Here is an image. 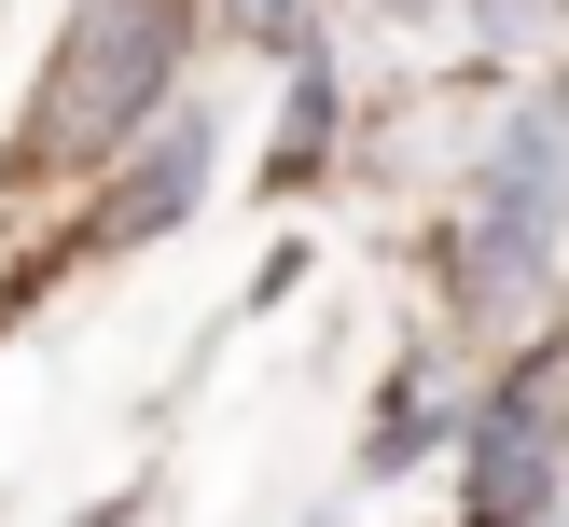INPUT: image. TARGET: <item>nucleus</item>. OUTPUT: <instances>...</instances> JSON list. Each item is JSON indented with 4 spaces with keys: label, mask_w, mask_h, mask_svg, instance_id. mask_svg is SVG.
<instances>
[{
    "label": "nucleus",
    "mask_w": 569,
    "mask_h": 527,
    "mask_svg": "<svg viewBox=\"0 0 569 527\" xmlns=\"http://www.w3.org/2000/svg\"><path fill=\"white\" fill-rule=\"evenodd\" d=\"M181 42H194V0H83V14L56 28L42 83H28L14 166H28V181H56V166H111V153L167 111Z\"/></svg>",
    "instance_id": "1"
},
{
    "label": "nucleus",
    "mask_w": 569,
    "mask_h": 527,
    "mask_svg": "<svg viewBox=\"0 0 569 527\" xmlns=\"http://www.w3.org/2000/svg\"><path fill=\"white\" fill-rule=\"evenodd\" d=\"M556 250H569V98H528L515 125H500L487 181H472L459 236H445V277H459V305L487 333H515L528 292L556 277Z\"/></svg>",
    "instance_id": "2"
},
{
    "label": "nucleus",
    "mask_w": 569,
    "mask_h": 527,
    "mask_svg": "<svg viewBox=\"0 0 569 527\" xmlns=\"http://www.w3.org/2000/svg\"><path fill=\"white\" fill-rule=\"evenodd\" d=\"M459 458H472V527H528L556 499V472H569V361H515L472 403Z\"/></svg>",
    "instance_id": "3"
},
{
    "label": "nucleus",
    "mask_w": 569,
    "mask_h": 527,
    "mask_svg": "<svg viewBox=\"0 0 569 527\" xmlns=\"http://www.w3.org/2000/svg\"><path fill=\"white\" fill-rule=\"evenodd\" d=\"M445 430H459V375H445V347H417V361H389V388H376L361 472H417V458H431Z\"/></svg>",
    "instance_id": "4"
},
{
    "label": "nucleus",
    "mask_w": 569,
    "mask_h": 527,
    "mask_svg": "<svg viewBox=\"0 0 569 527\" xmlns=\"http://www.w3.org/2000/svg\"><path fill=\"white\" fill-rule=\"evenodd\" d=\"M194 194H209V111H194V125H167L153 153H139L126 181H111V236H126V250H139V236H167V222H181Z\"/></svg>",
    "instance_id": "5"
},
{
    "label": "nucleus",
    "mask_w": 569,
    "mask_h": 527,
    "mask_svg": "<svg viewBox=\"0 0 569 527\" xmlns=\"http://www.w3.org/2000/svg\"><path fill=\"white\" fill-rule=\"evenodd\" d=\"M222 28L264 55H292V70H320V0H222Z\"/></svg>",
    "instance_id": "6"
},
{
    "label": "nucleus",
    "mask_w": 569,
    "mask_h": 527,
    "mask_svg": "<svg viewBox=\"0 0 569 527\" xmlns=\"http://www.w3.org/2000/svg\"><path fill=\"white\" fill-rule=\"evenodd\" d=\"M472 14H487V42H515V28L542 14V0H472Z\"/></svg>",
    "instance_id": "7"
},
{
    "label": "nucleus",
    "mask_w": 569,
    "mask_h": 527,
    "mask_svg": "<svg viewBox=\"0 0 569 527\" xmlns=\"http://www.w3.org/2000/svg\"><path fill=\"white\" fill-rule=\"evenodd\" d=\"M376 14H403V28H417V14H445V0H376Z\"/></svg>",
    "instance_id": "8"
}]
</instances>
